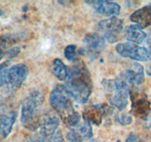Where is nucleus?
<instances>
[{
  "label": "nucleus",
  "instance_id": "obj_1",
  "mask_svg": "<svg viewBox=\"0 0 151 142\" xmlns=\"http://www.w3.org/2000/svg\"><path fill=\"white\" fill-rule=\"evenodd\" d=\"M68 76L65 87L72 98L81 104L86 103L92 92V82L88 70L82 63L67 68Z\"/></svg>",
  "mask_w": 151,
  "mask_h": 142
},
{
  "label": "nucleus",
  "instance_id": "obj_2",
  "mask_svg": "<svg viewBox=\"0 0 151 142\" xmlns=\"http://www.w3.org/2000/svg\"><path fill=\"white\" fill-rule=\"evenodd\" d=\"M72 98L65 86L58 85L50 94V103L63 122L74 127L80 124L81 116L74 108Z\"/></svg>",
  "mask_w": 151,
  "mask_h": 142
},
{
  "label": "nucleus",
  "instance_id": "obj_3",
  "mask_svg": "<svg viewBox=\"0 0 151 142\" xmlns=\"http://www.w3.org/2000/svg\"><path fill=\"white\" fill-rule=\"evenodd\" d=\"M103 84L111 104L119 110H123L128 104L130 86L119 78L104 80Z\"/></svg>",
  "mask_w": 151,
  "mask_h": 142
},
{
  "label": "nucleus",
  "instance_id": "obj_4",
  "mask_svg": "<svg viewBox=\"0 0 151 142\" xmlns=\"http://www.w3.org/2000/svg\"><path fill=\"white\" fill-rule=\"evenodd\" d=\"M41 103V96L34 93L24 101L22 106L21 121L26 128L35 131L41 127V117H37L38 105Z\"/></svg>",
  "mask_w": 151,
  "mask_h": 142
},
{
  "label": "nucleus",
  "instance_id": "obj_5",
  "mask_svg": "<svg viewBox=\"0 0 151 142\" xmlns=\"http://www.w3.org/2000/svg\"><path fill=\"white\" fill-rule=\"evenodd\" d=\"M97 30L101 36L110 43H114L120 39L123 30V22L116 16L101 21L97 25Z\"/></svg>",
  "mask_w": 151,
  "mask_h": 142
},
{
  "label": "nucleus",
  "instance_id": "obj_6",
  "mask_svg": "<svg viewBox=\"0 0 151 142\" xmlns=\"http://www.w3.org/2000/svg\"><path fill=\"white\" fill-rule=\"evenodd\" d=\"M28 75V68L24 64H17L7 70L6 85L10 91H15L21 87Z\"/></svg>",
  "mask_w": 151,
  "mask_h": 142
},
{
  "label": "nucleus",
  "instance_id": "obj_7",
  "mask_svg": "<svg viewBox=\"0 0 151 142\" xmlns=\"http://www.w3.org/2000/svg\"><path fill=\"white\" fill-rule=\"evenodd\" d=\"M117 53L125 58L135 61L145 62L149 60V51L143 47H139L132 42L122 43L116 47Z\"/></svg>",
  "mask_w": 151,
  "mask_h": 142
},
{
  "label": "nucleus",
  "instance_id": "obj_8",
  "mask_svg": "<svg viewBox=\"0 0 151 142\" xmlns=\"http://www.w3.org/2000/svg\"><path fill=\"white\" fill-rule=\"evenodd\" d=\"M132 105L131 112L137 118L147 121L150 119L151 112L150 102L147 99V96L139 93H132L131 96Z\"/></svg>",
  "mask_w": 151,
  "mask_h": 142
},
{
  "label": "nucleus",
  "instance_id": "obj_9",
  "mask_svg": "<svg viewBox=\"0 0 151 142\" xmlns=\"http://www.w3.org/2000/svg\"><path fill=\"white\" fill-rule=\"evenodd\" d=\"M129 86H138L145 81L144 68L138 63H134L129 68L121 72L118 77Z\"/></svg>",
  "mask_w": 151,
  "mask_h": 142
},
{
  "label": "nucleus",
  "instance_id": "obj_10",
  "mask_svg": "<svg viewBox=\"0 0 151 142\" xmlns=\"http://www.w3.org/2000/svg\"><path fill=\"white\" fill-rule=\"evenodd\" d=\"M83 42V50L88 56L93 58L98 56L106 45V39L104 37L97 33L87 34L84 38Z\"/></svg>",
  "mask_w": 151,
  "mask_h": 142
},
{
  "label": "nucleus",
  "instance_id": "obj_11",
  "mask_svg": "<svg viewBox=\"0 0 151 142\" xmlns=\"http://www.w3.org/2000/svg\"><path fill=\"white\" fill-rule=\"evenodd\" d=\"M92 136L93 131L91 124L84 121L82 124L71 127L66 134V139L69 142H82L83 141L91 138Z\"/></svg>",
  "mask_w": 151,
  "mask_h": 142
},
{
  "label": "nucleus",
  "instance_id": "obj_12",
  "mask_svg": "<svg viewBox=\"0 0 151 142\" xmlns=\"http://www.w3.org/2000/svg\"><path fill=\"white\" fill-rule=\"evenodd\" d=\"M109 108L106 105H93L88 106L84 109L83 117L84 121L93 123L96 125H100L103 118L106 115Z\"/></svg>",
  "mask_w": 151,
  "mask_h": 142
},
{
  "label": "nucleus",
  "instance_id": "obj_13",
  "mask_svg": "<svg viewBox=\"0 0 151 142\" xmlns=\"http://www.w3.org/2000/svg\"><path fill=\"white\" fill-rule=\"evenodd\" d=\"M92 5L98 13L106 16L118 15L120 12V6L117 3L109 1H87Z\"/></svg>",
  "mask_w": 151,
  "mask_h": 142
},
{
  "label": "nucleus",
  "instance_id": "obj_14",
  "mask_svg": "<svg viewBox=\"0 0 151 142\" xmlns=\"http://www.w3.org/2000/svg\"><path fill=\"white\" fill-rule=\"evenodd\" d=\"M131 20L142 29L151 26V4L136 10L131 14Z\"/></svg>",
  "mask_w": 151,
  "mask_h": 142
},
{
  "label": "nucleus",
  "instance_id": "obj_15",
  "mask_svg": "<svg viewBox=\"0 0 151 142\" xmlns=\"http://www.w3.org/2000/svg\"><path fill=\"white\" fill-rule=\"evenodd\" d=\"M58 124L59 120L57 116L52 114H46L41 118V127L39 131L46 138L57 131L56 130Z\"/></svg>",
  "mask_w": 151,
  "mask_h": 142
},
{
  "label": "nucleus",
  "instance_id": "obj_16",
  "mask_svg": "<svg viewBox=\"0 0 151 142\" xmlns=\"http://www.w3.org/2000/svg\"><path fill=\"white\" fill-rule=\"evenodd\" d=\"M16 118L17 113L15 111H10L0 116V135L3 138L7 137L11 133Z\"/></svg>",
  "mask_w": 151,
  "mask_h": 142
},
{
  "label": "nucleus",
  "instance_id": "obj_17",
  "mask_svg": "<svg viewBox=\"0 0 151 142\" xmlns=\"http://www.w3.org/2000/svg\"><path fill=\"white\" fill-rule=\"evenodd\" d=\"M125 36L128 41L136 44H141L147 38L145 33L137 25H132L126 27Z\"/></svg>",
  "mask_w": 151,
  "mask_h": 142
},
{
  "label": "nucleus",
  "instance_id": "obj_18",
  "mask_svg": "<svg viewBox=\"0 0 151 142\" xmlns=\"http://www.w3.org/2000/svg\"><path fill=\"white\" fill-rule=\"evenodd\" d=\"M52 72L60 81H66L68 76L67 67L59 59H55L52 64Z\"/></svg>",
  "mask_w": 151,
  "mask_h": 142
},
{
  "label": "nucleus",
  "instance_id": "obj_19",
  "mask_svg": "<svg viewBox=\"0 0 151 142\" xmlns=\"http://www.w3.org/2000/svg\"><path fill=\"white\" fill-rule=\"evenodd\" d=\"M13 41H14L13 36H0V60L7 54V46L12 44Z\"/></svg>",
  "mask_w": 151,
  "mask_h": 142
},
{
  "label": "nucleus",
  "instance_id": "obj_20",
  "mask_svg": "<svg viewBox=\"0 0 151 142\" xmlns=\"http://www.w3.org/2000/svg\"><path fill=\"white\" fill-rule=\"evenodd\" d=\"M77 47L73 44L68 45L64 50V56L67 60L75 62L77 59Z\"/></svg>",
  "mask_w": 151,
  "mask_h": 142
},
{
  "label": "nucleus",
  "instance_id": "obj_21",
  "mask_svg": "<svg viewBox=\"0 0 151 142\" xmlns=\"http://www.w3.org/2000/svg\"><path fill=\"white\" fill-rule=\"evenodd\" d=\"M8 65V61L0 64V87L6 84V78H7V70L9 69Z\"/></svg>",
  "mask_w": 151,
  "mask_h": 142
},
{
  "label": "nucleus",
  "instance_id": "obj_22",
  "mask_svg": "<svg viewBox=\"0 0 151 142\" xmlns=\"http://www.w3.org/2000/svg\"><path fill=\"white\" fill-rule=\"evenodd\" d=\"M63 135H62L61 132L57 130V131L55 132L53 134L46 137L43 142H63Z\"/></svg>",
  "mask_w": 151,
  "mask_h": 142
},
{
  "label": "nucleus",
  "instance_id": "obj_23",
  "mask_svg": "<svg viewBox=\"0 0 151 142\" xmlns=\"http://www.w3.org/2000/svg\"><path fill=\"white\" fill-rule=\"evenodd\" d=\"M116 121L121 125H129L132 123V117L128 114H123V115H118L116 117Z\"/></svg>",
  "mask_w": 151,
  "mask_h": 142
},
{
  "label": "nucleus",
  "instance_id": "obj_24",
  "mask_svg": "<svg viewBox=\"0 0 151 142\" xmlns=\"http://www.w3.org/2000/svg\"><path fill=\"white\" fill-rule=\"evenodd\" d=\"M44 138H45V137H44V135L41 132L38 131L35 133L33 135L31 136L27 142H43Z\"/></svg>",
  "mask_w": 151,
  "mask_h": 142
},
{
  "label": "nucleus",
  "instance_id": "obj_25",
  "mask_svg": "<svg viewBox=\"0 0 151 142\" xmlns=\"http://www.w3.org/2000/svg\"><path fill=\"white\" fill-rule=\"evenodd\" d=\"M19 52H20V48H19V47H13V48L7 50V56L9 59H12V58L16 57V56L19 54Z\"/></svg>",
  "mask_w": 151,
  "mask_h": 142
},
{
  "label": "nucleus",
  "instance_id": "obj_26",
  "mask_svg": "<svg viewBox=\"0 0 151 142\" xmlns=\"http://www.w3.org/2000/svg\"><path fill=\"white\" fill-rule=\"evenodd\" d=\"M125 142H142V139L140 138L139 136H137V135L131 133V134L128 135V137L127 138Z\"/></svg>",
  "mask_w": 151,
  "mask_h": 142
},
{
  "label": "nucleus",
  "instance_id": "obj_27",
  "mask_svg": "<svg viewBox=\"0 0 151 142\" xmlns=\"http://www.w3.org/2000/svg\"><path fill=\"white\" fill-rule=\"evenodd\" d=\"M149 46H150V51H149V60H150V63H149L148 66L147 67V73L149 75H151V39L149 41Z\"/></svg>",
  "mask_w": 151,
  "mask_h": 142
},
{
  "label": "nucleus",
  "instance_id": "obj_28",
  "mask_svg": "<svg viewBox=\"0 0 151 142\" xmlns=\"http://www.w3.org/2000/svg\"><path fill=\"white\" fill-rule=\"evenodd\" d=\"M2 14H3V12L1 11V10H0V16H1V15H2Z\"/></svg>",
  "mask_w": 151,
  "mask_h": 142
}]
</instances>
